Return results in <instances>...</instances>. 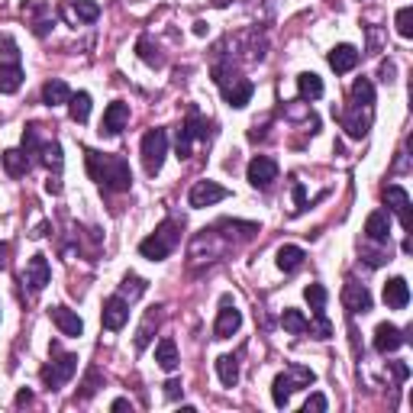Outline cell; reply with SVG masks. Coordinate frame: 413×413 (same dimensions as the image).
I'll use <instances>...</instances> for the list:
<instances>
[{
    "mask_svg": "<svg viewBox=\"0 0 413 413\" xmlns=\"http://www.w3.org/2000/svg\"><path fill=\"white\" fill-rule=\"evenodd\" d=\"M49 314H52L55 326L61 329V336H81V333H85V323H81V316H78L75 310H68V307H52Z\"/></svg>",
    "mask_w": 413,
    "mask_h": 413,
    "instance_id": "e0dca14e",
    "label": "cell"
},
{
    "mask_svg": "<svg viewBox=\"0 0 413 413\" xmlns=\"http://www.w3.org/2000/svg\"><path fill=\"white\" fill-rule=\"evenodd\" d=\"M23 149H26V152H36V149H42V139H39V126H26V132H23Z\"/></svg>",
    "mask_w": 413,
    "mask_h": 413,
    "instance_id": "60d3db41",
    "label": "cell"
},
{
    "mask_svg": "<svg viewBox=\"0 0 413 413\" xmlns=\"http://www.w3.org/2000/svg\"><path fill=\"white\" fill-rule=\"evenodd\" d=\"M30 400H32V394H30V390H20V394H16V407H26Z\"/></svg>",
    "mask_w": 413,
    "mask_h": 413,
    "instance_id": "681fc988",
    "label": "cell"
},
{
    "mask_svg": "<svg viewBox=\"0 0 413 413\" xmlns=\"http://www.w3.org/2000/svg\"><path fill=\"white\" fill-rule=\"evenodd\" d=\"M155 323H159V307H152V314H149L146 323L139 326V336H136V349H139V352H142V349L152 343V326H155Z\"/></svg>",
    "mask_w": 413,
    "mask_h": 413,
    "instance_id": "d6a6232c",
    "label": "cell"
},
{
    "mask_svg": "<svg viewBox=\"0 0 413 413\" xmlns=\"http://www.w3.org/2000/svg\"><path fill=\"white\" fill-rule=\"evenodd\" d=\"M216 375H220V381L226 384V388H236V381H239V359L236 355H220V359H216Z\"/></svg>",
    "mask_w": 413,
    "mask_h": 413,
    "instance_id": "83f0119b",
    "label": "cell"
},
{
    "mask_svg": "<svg viewBox=\"0 0 413 413\" xmlns=\"http://www.w3.org/2000/svg\"><path fill=\"white\" fill-rule=\"evenodd\" d=\"M281 323H284V329H288V333L300 336V333H307V323H310V320H307L300 310H291V307H288V310L281 314Z\"/></svg>",
    "mask_w": 413,
    "mask_h": 413,
    "instance_id": "4dcf8cb0",
    "label": "cell"
},
{
    "mask_svg": "<svg viewBox=\"0 0 413 413\" xmlns=\"http://www.w3.org/2000/svg\"><path fill=\"white\" fill-rule=\"evenodd\" d=\"M178 394H181V381H178V378H171V381H165V397H168V400H175Z\"/></svg>",
    "mask_w": 413,
    "mask_h": 413,
    "instance_id": "ee69618b",
    "label": "cell"
},
{
    "mask_svg": "<svg viewBox=\"0 0 413 413\" xmlns=\"http://www.w3.org/2000/svg\"><path fill=\"white\" fill-rule=\"evenodd\" d=\"M0 65H20V49H16L13 36H4L0 42Z\"/></svg>",
    "mask_w": 413,
    "mask_h": 413,
    "instance_id": "836d02e7",
    "label": "cell"
},
{
    "mask_svg": "<svg viewBox=\"0 0 413 413\" xmlns=\"http://www.w3.org/2000/svg\"><path fill=\"white\" fill-rule=\"evenodd\" d=\"M165 155H168V132L165 130H149L146 136H142V165H146V171L152 178L161 171Z\"/></svg>",
    "mask_w": 413,
    "mask_h": 413,
    "instance_id": "277c9868",
    "label": "cell"
},
{
    "mask_svg": "<svg viewBox=\"0 0 413 413\" xmlns=\"http://www.w3.org/2000/svg\"><path fill=\"white\" fill-rule=\"evenodd\" d=\"M110 410H132V404L126 397H116L113 404H110Z\"/></svg>",
    "mask_w": 413,
    "mask_h": 413,
    "instance_id": "c3c4849f",
    "label": "cell"
},
{
    "mask_svg": "<svg viewBox=\"0 0 413 413\" xmlns=\"http://www.w3.org/2000/svg\"><path fill=\"white\" fill-rule=\"evenodd\" d=\"M355 65H359V49L349 46V42H343V46H336L329 52V68L336 71V75H349Z\"/></svg>",
    "mask_w": 413,
    "mask_h": 413,
    "instance_id": "2e32d148",
    "label": "cell"
},
{
    "mask_svg": "<svg viewBox=\"0 0 413 413\" xmlns=\"http://www.w3.org/2000/svg\"><path fill=\"white\" fill-rule=\"evenodd\" d=\"M343 300H345V307H349L352 314H368V310H371V294H368L365 284L349 281L345 284V291H343Z\"/></svg>",
    "mask_w": 413,
    "mask_h": 413,
    "instance_id": "ac0fdd59",
    "label": "cell"
},
{
    "mask_svg": "<svg viewBox=\"0 0 413 413\" xmlns=\"http://www.w3.org/2000/svg\"><path fill=\"white\" fill-rule=\"evenodd\" d=\"M42 100H46L49 107H58V104H68L71 100V87L61 81V78H52L42 85Z\"/></svg>",
    "mask_w": 413,
    "mask_h": 413,
    "instance_id": "7402d4cb",
    "label": "cell"
},
{
    "mask_svg": "<svg viewBox=\"0 0 413 413\" xmlns=\"http://www.w3.org/2000/svg\"><path fill=\"white\" fill-rule=\"evenodd\" d=\"M304 297H307V304L314 307V310H323V307H326V288H323V284H307L304 288Z\"/></svg>",
    "mask_w": 413,
    "mask_h": 413,
    "instance_id": "e575fe53",
    "label": "cell"
},
{
    "mask_svg": "<svg viewBox=\"0 0 413 413\" xmlns=\"http://www.w3.org/2000/svg\"><path fill=\"white\" fill-rule=\"evenodd\" d=\"M326 397H323V394H310V397H307V404H304V413H310V410H314V413H323V410H326Z\"/></svg>",
    "mask_w": 413,
    "mask_h": 413,
    "instance_id": "b9f144b4",
    "label": "cell"
},
{
    "mask_svg": "<svg viewBox=\"0 0 413 413\" xmlns=\"http://www.w3.org/2000/svg\"><path fill=\"white\" fill-rule=\"evenodd\" d=\"M75 16L78 20H85V23H94V20H97L100 16V7L97 4H94V0H75Z\"/></svg>",
    "mask_w": 413,
    "mask_h": 413,
    "instance_id": "d590c367",
    "label": "cell"
},
{
    "mask_svg": "<svg viewBox=\"0 0 413 413\" xmlns=\"http://www.w3.org/2000/svg\"><path fill=\"white\" fill-rule=\"evenodd\" d=\"M120 288H123V294H126L130 300H132V297H139V294H146V281H142L139 275H126V278H123Z\"/></svg>",
    "mask_w": 413,
    "mask_h": 413,
    "instance_id": "8d00e7d4",
    "label": "cell"
},
{
    "mask_svg": "<svg viewBox=\"0 0 413 413\" xmlns=\"http://www.w3.org/2000/svg\"><path fill=\"white\" fill-rule=\"evenodd\" d=\"M245 178H249L252 187L268 191V187L278 181V161L268 159V155H255V159L249 161V168H245Z\"/></svg>",
    "mask_w": 413,
    "mask_h": 413,
    "instance_id": "5b68a950",
    "label": "cell"
},
{
    "mask_svg": "<svg viewBox=\"0 0 413 413\" xmlns=\"http://www.w3.org/2000/svg\"><path fill=\"white\" fill-rule=\"evenodd\" d=\"M194 139H207V123L200 120L197 110L187 116V123H184L181 132H178V159H187V155H191V142H194Z\"/></svg>",
    "mask_w": 413,
    "mask_h": 413,
    "instance_id": "9c48e42d",
    "label": "cell"
},
{
    "mask_svg": "<svg viewBox=\"0 0 413 413\" xmlns=\"http://www.w3.org/2000/svg\"><path fill=\"white\" fill-rule=\"evenodd\" d=\"M49 278H52V268H49L46 255H32L30 265H26V284H30V291L39 294L49 284Z\"/></svg>",
    "mask_w": 413,
    "mask_h": 413,
    "instance_id": "5bb4252c",
    "label": "cell"
},
{
    "mask_svg": "<svg viewBox=\"0 0 413 413\" xmlns=\"http://www.w3.org/2000/svg\"><path fill=\"white\" fill-rule=\"evenodd\" d=\"M384 304H388L390 310H404V307L410 304V288H407L404 278H390V281L384 284Z\"/></svg>",
    "mask_w": 413,
    "mask_h": 413,
    "instance_id": "d6986e66",
    "label": "cell"
},
{
    "mask_svg": "<svg viewBox=\"0 0 413 413\" xmlns=\"http://www.w3.org/2000/svg\"><path fill=\"white\" fill-rule=\"evenodd\" d=\"M214 4H216V7H226V4H230V0H214Z\"/></svg>",
    "mask_w": 413,
    "mask_h": 413,
    "instance_id": "816d5d0a",
    "label": "cell"
},
{
    "mask_svg": "<svg viewBox=\"0 0 413 413\" xmlns=\"http://www.w3.org/2000/svg\"><path fill=\"white\" fill-rule=\"evenodd\" d=\"M307 333H314L316 339H329L333 336V323L326 320L323 310H314V323H307Z\"/></svg>",
    "mask_w": 413,
    "mask_h": 413,
    "instance_id": "1f68e13d",
    "label": "cell"
},
{
    "mask_svg": "<svg viewBox=\"0 0 413 413\" xmlns=\"http://www.w3.org/2000/svg\"><path fill=\"white\" fill-rule=\"evenodd\" d=\"M139 55H142V61H149V65H161V55H159V49L152 46V39L149 36H142L139 39Z\"/></svg>",
    "mask_w": 413,
    "mask_h": 413,
    "instance_id": "74e56055",
    "label": "cell"
},
{
    "mask_svg": "<svg viewBox=\"0 0 413 413\" xmlns=\"http://www.w3.org/2000/svg\"><path fill=\"white\" fill-rule=\"evenodd\" d=\"M155 362H159L161 371H175V368H178V345H175V339L165 336L159 345H155Z\"/></svg>",
    "mask_w": 413,
    "mask_h": 413,
    "instance_id": "d4e9b609",
    "label": "cell"
},
{
    "mask_svg": "<svg viewBox=\"0 0 413 413\" xmlns=\"http://www.w3.org/2000/svg\"><path fill=\"white\" fill-rule=\"evenodd\" d=\"M375 104V87L368 78H359L352 85V107H371Z\"/></svg>",
    "mask_w": 413,
    "mask_h": 413,
    "instance_id": "f546056e",
    "label": "cell"
},
{
    "mask_svg": "<svg viewBox=\"0 0 413 413\" xmlns=\"http://www.w3.org/2000/svg\"><path fill=\"white\" fill-rule=\"evenodd\" d=\"M384 204H388L390 214H397L400 226H404L407 233L413 230V216H410V194L400 187V184H388L384 187Z\"/></svg>",
    "mask_w": 413,
    "mask_h": 413,
    "instance_id": "8992f818",
    "label": "cell"
},
{
    "mask_svg": "<svg viewBox=\"0 0 413 413\" xmlns=\"http://www.w3.org/2000/svg\"><path fill=\"white\" fill-rule=\"evenodd\" d=\"M390 368H394V378H397V381H407V375H410V368H407L404 362H390Z\"/></svg>",
    "mask_w": 413,
    "mask_h": 413,
    "instance_id": "f6af8a7d",
    "label": "cell"
},
{
    "mask_svg": "<svg viewBox=\"0 0 413 413\" xmlns=\"http://www.w3.org/2000/svg\"><path fill=\"white\" fill-rule=\"evenodd\" d=\"M30 152L26 149H10V152H4V168H7V175H13V178H20V175H26L30 171Z\"/></svg>",
    "mask_w": 413,
    "mask_h": 413,
    "instance_id": "cb8c5ba5",
    "label": "cell"
},
{
    "mask_svg": "<svg viewBox=\"0 0 413 413\" xmlns=\"http://www.w3.org/2000/svg\"><path fill=\"white\" fill-rule=\"evenodd\" d=\"M130 123V104L123 100H113L107 110H104V123H100V136H116Z\"/></svg>",
    "mask_w": 413,
    "mask_h": 413,
    "instance_id": "8fae6325",
    "label": "cell"
},
{
    "mask_svg": "<svg viewBox=\"0 0 413 413\" xmlns=\"http://www.w3.org/2000/svg\"><path fill=\"white\" fill-rule=\"evenodd\" d=\"M362 110H371V107H349V113L343 116V126L352 139H362L368 132V126H371V113L362 116Z\"/></svg>",
    "mask_w": 413,
    "mask_h": 413,
    "instance_id": "ffe728a7",
    "label": "cell"
},
{
    "mask_svg": "<svg viewBox=\"0 0 413 413\" xmlns=\"http://www.w3.org/2000/svg\"><path fill=\"white\" fill-rule=\"evenodd\" d=\"M230 197V191L223 187V184H216V181H197L191 187V207H197V210H204V207H214V204H220V200H226Z\"/></svg>",
    "mask_w": 413,
    "mask_h": 413,
    "instance_id": "52a82bcc",
    "label": "cell"
},
{
    "mask_svg": "<svg viewBox=\"0 0 413 413\" xmlns=\"http://www.w3.org/2000/svg\"><path fill=\"white\" fill-rule=\"evenodd\" d=\"M100 320H104V326L107 329H113V333L126 326V320H130V304H126V297H123V294H113V297L104 300Z\"/></svg>",
    "mask_w": 413,
    "mask_h": 413,
    "instance_id": "ba28073f",
    "label": "cell"
},
{
    "mask_svg": "<svg viewBox=\"0 0 413 413\" xmlns=\"http://www.w3.org/2000/svg\"><path fill=\"white\" fill-rule=\"evenodd\" d=\"M87 175L91 181H97L104 191H130L132 187V171H130V161L123 155H100L94 149H87Z\"/></svg>",
    "mask_w": 413,
    "mask_h": 413,
    "instance_id": "6da1fadb",
    "label": "cell"
},
{
    "mask_svg": "<svg viewBox=\"0 0 413 413\" xmlns=\"http://www.w3.org/2000/svg\"><path fill=\"white\" fill-rule=\"evenodd\" d=\"M291 187H294V204H297V207H294V214H304V210H307V194H304V184H300V181H294Z\"/></svg>",
    "mask_w": 413,
    "mask_h": 413,
    "instance_id": "7bdbcfd3",
    "label": "cell"
},
{
    "mask_svg": "<svg viewBox=\"0 0 413 413\" xmlns=\"http://www.w3.org/2000/svg\"><path fill=\"white\" fill-rule=\"evenodd\" d=\"M23 85V68L20 65H0V94H16Z\"/></svg>",
    "mask_w": 413,
    "mask_h": 413,
    "instance_id": "4316f807",
    "label": "cell"
},
{
    "mask_svg": "<svg viewBox=\"0 0 413 413\" xmlns=\"http://www.w3.org/2000/svg\"><path fill=\"white\" fill-rule=\"evenodd\" d=\"M297 94H300V100H320L323 97L320 75H314V71H304V75H297Z\"/></svg>",
    "mask_w": 413,
    "mask_h": 413,
    "instance_id": "484cf974",
    "label": "cell"
},
{
    "mask_svg": "<svg viewBox=\"0 0 413 413\" xmlns=\"http://www.w3.org/2000/svg\"><path fill=\"white\" fill-rule=\"evenodd\" d=\"M194 32H197V36H204V32H207V23H204V20H197V23H194Z\"/></svg>",
    "mask_w": 413,
    "mask_h": 413,
    "instance_id": "f907efd6",
    "label": "cell"
},
{
    "mask_svg": "<svg viewBox=\"0 0 413 413\" xmlns=\"http://www.w3.org/2000/svg\"><path fill=\"white\" fill-rule=\"evenodd\" d=\"M404 343H407V336L394 326V323H381V326L375 329V352H381V355L397 352Z\"/></svg>",
    "mask_w": 413,
    "mask_h": 413,
    "instance_id": "4fadbf2b",
    "label": "cell"
},
{
    "mask_svg": "<svg viewBox=\"0 0 413 413\" xmlns=\"http://www.w3.org/2000/svg\"><path fill=\"white\" fill-rule=\"evenodd\" d=\"M397 32L404 39L413 36V7H400L397 10Z\"/></svg>",
    "mask_w": 413,
    "mask_h": 413,
    "instance_id": "ab89813d",
    "label": "cell"
},
{
    "mask_svg": "<svg viewBox=\"0 0 413 413\" xmlns=\"http://www.w3.org/2000/svg\"><path fill=\"white\" fill-rule=\"evenodd\" d=\"M10 268V242H0V271Z\"/></svg>",
    "mask_w": 413,
    "mask_h": 413,
    "instance_id": "bcb514c9",
    "label": "cell"
},
{
    "mask_svg": "<svg viewBox=\"0 0 413 413\" xmlns=\"http://www.w3.org/2000/svg\"><path fill=\"white\" fill-rule=\"evenodd\" d=\"M42 152H46V165L55 168V175L61 171V146L58 142H42Z\"/></svg>",
    "mask_w": 413,
    "mask_h": 413,
    "instance_id": "f35d334b",
    "label": "cell"
},
{
    "mask_svg": "<svg viewBox=\"0 0 413 413\" xmlns=\"http://www.w3.org/2000/svg\"><path fill=\"white\" fill-rule=\"evenodd\" d=\"M68 113H71V120H75V123H87V116H91V94H87V91L71 94Z\"/></svg>",
    "mask_w": 413,
    "mask_h": 413,
    "instance_id": "f1b7e54d",
    "label": "cell"
},
{
    "mask_svg": "<svg viewBox=\"0 0 413 413\" xmlns=\"http://www.w3.org/2000/svg\"><path fill=\"white\" fill-rule=\"evenodd\" d=\"M381 81H394V65L390 61H381Z\"/></svg>",
    "mask_w": 413,
    "mask_h": 413,
    "instance_id": "7dc6e473",
    "label": "cell"
},
{
    "mask_svg": "<svg viewBox=\"0 0 413 413\" xmlns=\"http://www.w3.org/2000/svg\"><path fill=\"white\" fill-rule=\"evenodd\" d=\"M294 390H300V388H297V381L291 378V371L278 375L275 384H271V400H275V407H288V404H291V394H294Z\"/></svg>",
    "mask_w": 413,
    "mask_h": 413,
    "instance_id": "44dd1931",
    "label": "cell"
},
{
    "mask_svg": "<svg viewBox=\"0 0 413 413\" xmlns=\"http://www.w3.org/2000/svg\"><path fill=\"white\" fill-rule=\"evenodd\" d=\"M300 265H304V249L300 245H281L278 249V268L284 275H294Z\"/></svg>",
    "mask_w": 413,
    "mask_h": 413,
    "instance_id": "603a6c76",
    "label": "cell"
},
{
    "mask_svg": "<svg viewBox=\"0 0 413 413\" xmlns=\"http://www.w3.org/2000/svg\"><path fill=\"white\" fill-rule=\"evenodd\" d=\"M178 239H181V223L165 220L152 236H146L142 242H139V252H142V259H149V261H165L171 255V249L178 245Z\"/></svg>",
    "mask_w": 413,
    "mask_h": 413,
    "instance_id": "7a4b0ae2",
    "label": "cell"
},
{
    "mask_svg": "<svg viewBox=\"0 0 413 413\" xmlns=\"http://www.w3.org/2000/svg\"><path fill=\"white\" fill-rule=\"evenodd\" d=\"M239 326H242V314L236 310V304H233L230 297H223L220 316H216V323H214V336L216 339H230Z\"/></svg>",
    "mask_w": 413,
    "mask_h": 413,
    "instance_id": "30bf717a",
    "label": "cell"
},
{
    "mask_svg": "<svg viewBox=\"0 0 413 413\" xmlns=\"http://www.w3.org/2000/svg\"><path fill=\"white\" fill-rule=\"evenodd\" d=\"M365 236L371 239V242H378V245H388V239H390V216H388V210H375V214H368Z\"/></svg>",
    "mask_w": 413,
    "mask_h": 413,
    "instance_id": "9a60e30c",
    "label": "cell"
},
{
    "mask_svg": "<svg viewBox=\"0 0 413 413\" xmlns=\"http://www.w3.org/2000/svg\"><path fill=\"white\" fill-rule=\"evenodd\" d=\"M75 371H78V355L75 352H61L58 345H52V365L42 368L39 378H42V384H46L49 390H55V388H61L65 381H71Z\"/></svg>",
    "mask_w": 413,
    "mask_h": 413,
    "instance_id": "3957f363",
    "label": "cell"
},
{
    "mask_svg": "<svg viewBox=\"0 0 413 413\" xmlns=\"http://www.w3.org/2000/svg\"><path fill=\"white\" fill-rule=\"evenodd\" d=\"M252 94H255V85L249 81V78H233L230 85H223V97H226V104L230 107H236V110H242L249 100H252Z\"/></svg>",
    "mask_w": 413,
    "mask_h": 413,
    "instance_id": "7c38bea8",
    "label": "cell"
}]
</instances>
